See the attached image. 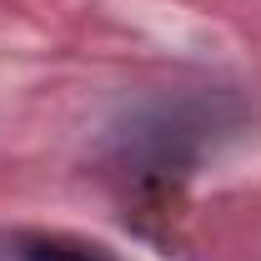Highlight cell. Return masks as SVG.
Here are the masks:
<instances>
[{
  "label": "cell",
  "mask_w": 261,
  "mask_h": 261,
  "mask_svg": "<svg viewBox=\"0 0 261 261\" xmlns=\"http://www.w3.org/2000/svg\"><path fill=\"white\" fill-rule=\"evenodd\" d=\"M20 261H116L100 246H86V241H70V236H31L20 246Z\"/></svg>",
  "instance_id": "cell-1"
}]
</instances>
